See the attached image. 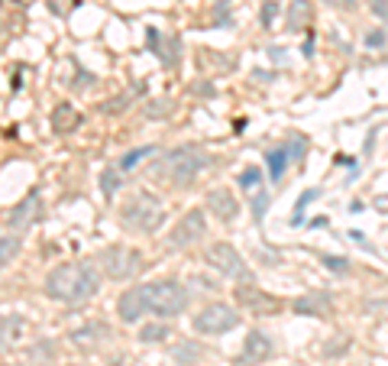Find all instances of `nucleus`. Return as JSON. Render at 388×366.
Listing matches in <instances>:
<instances>
[{
  "mask_svg": "<svg viewBox=\"0 0 388 366\" xmlns=\"http://www.w3.org/2000/svg\"><path fill=\"white\" fill-rule=\"evenodd\" d=\"M45 295L52 302H65V305H78L84 298L97 295L101 289V272H97L94 263H62L55 266L45 282H42Z\"/></svg>",
  "mask_w": 388,
  "mask_h": 366,
  "instance_id": "obj_1",
  "label": "nucleus"
},
{
  "mask_svg": "<svg viewBox=\"0 0 388 366\" xmlns=\"http://www.w3.org/2000/svg\"><path fill=\"white\" fill-rule=\"evenodd\" d=\"M210 165V152L204 146H194V143H185V146H175V150L162 156L156 165V175L165 185H175V188H188L194 179H198L204 169Z\"/></svg>",
  "mask_w": 388,
  "mask_h": 366,
  "instance_id": "obj_2",
  "label": "nucleus"
},
{
  "mask_svg": "<svg viewBox=\"0 0 388 366\" xmlns=\"http://www.w3.org/2000/svg\"><path fill=\"white\" fill-rule=\"evenodd\" d=\"M143 289V302H146L149 314H159V318H178L185 308H188V292L181 289L175 279H156L139 285Z\"/></svg>",
  "mask_w": 388,
  "mask_h": 366,
  "instance_id": "obj_3",
  "label": "nucleus"
},
{
  "mask_svg": "<svg viewBox=\"0 0 388 366\" xmlns=\"http://www.w3.org/2000/svg\"><path fill=\"white\" fill-rule=\"evenodd\" d=\"M120 217H123V224L130 230H139V234H152L159 224H162V201H159L156 194L149 192H136L123 207H120Z\"/></svg>",
  "mask_w": 388,
  "mask_h": 366,
  "instance_id": "obj_4",
  "label": "nucleus"
},
{
  "mask_svg": "<svg viewBox=\"0 0 388 366\" xmlns=\"http://www.w3.org/2000/svg\"><path fill=\"white\" fill-rule=\"evenodd\" d=\"M204 259H207L210 270H217L221 276H227V279L252 282V272H249V266H246V259H243L240 253H236V247H230V243H210Z\"/></svg>",
  "mask_w": 388,
  "mask_h": 366,
  "instance_id": "obj_5",
  "label": "nucleus"
},
{
  "mask_svg": "<svg viewBox=\"0 0 388 366\" xmlns=\"http://www.w3.org/2000/svg\"><path fill=\"white\" fill-rule=\"evenodd\" d=\"M240 324V312L230 305H207L204 312L194 314V331L198 334H227Z\"/></svg>",
  "mask_w": 388,
  "mask_h": 366,
  "instance_id": "obj_6",
  "label": "nucleus"
},
{
  "mask_svg": "<svg viewBox=\"0 0 388 366\" xmlns=\"http://www.w3.org/2000/svg\"><path fill=\"white\" fill-rule=\"evenodd\" d=\"M101 266H104V272L110 276V279L123 282L139 270V253L133 247L116 243V247H107L104 253H101Z\"/></svg>",
  "mask_w": 388,
  "mask_h": 366,
  "instance_id": "obj_7",
  "label": "nucleus"
},
{
  "mask_svg": "<svg viewBox=\"0 0 388 366\" xmlns=\"http://www.w3.org/2000/svg\"><path fill=\"white\" fill-rule=\"evenodd\" d=\"M207 234V221H204V211H188V214L181 217L178 224L172 227V234H168V247H175V250H181V247H191L194 240H201Z\"/></svg>",
  "mask_w": 388,
  "mask_h": 366,
  "instance_id": "obj_8",
  "label": "nucleus"
},
{
  "mask_svg": "<svg viewBox=\"0 0 388 366\" xmlns=\"http://www.w3.org/2000/svg\"><path fill=\"white\" fill-rule=\"evenodd\" d=\"M236 302H240L249 314H259V318H265V314H278V308H282V302H278L275 295L263 292L259 285H252V282L236 289Z\"/></svg>",
  "mask_w": 388,
  "mask_h": 366,
  "instance_id": "obj_9",
  "label": "nucleus"
},
{
  "mask_svg": "<svg viewBox=\"0 0 388 366\" xmlns=\"http://www.w3.org/2000/svg\"><path fill=\"white\" fill-rule=\"evenodd\" d=\"M272 354H275L272 337L265 334V331H249V334H246V344H243L240 363L243 366H259V363H265Z\"/></svg>",
  "mask_w": 388,
  "mask_h": 366,
  "instance_id": "obj_10",
  "label": "nucleus"
},
{
  "mask_svg": "<svg viewBox=\"0 0 388 366\" xmlns=\"http://www.w3.org/2000/svg\"><path fill=\"white\" fill-rule=\"evenodd\" d=\"M39 207H42V194L32 188V192L23 198L20 205L13 207V214H10V230H13V234H23V230H30L32 221L39 217Z\"/></svg>",
  "mask_w": 388,
  "mask_h": 366,
  "instance_id": "obj_11",
  "label": "nucleus"
},
{
  "mask_svg": "<svg viewBox=\"0 0 388 366\" xmlns=\"http://www.w3.org/2000/svg\"><path fill=\"white\" fill-rule=\"evenodd\" d=\"M146 39H149V49L162 59V65H178V36H162L156 26L146 30Z\"/></svg>",
  "mask_w": 388,
  "mask_h": 366,
  "instance_id": "obj_12",
  "label": "nucleus"
},
{
  "mask_svg": "<svg viewBox=\"0 0 388 366\" xmlns=\"http://www.w3.org/2000/svg\"><path fill=\"white\" fill-rule=\"evenodd\" d=\"M116 314H120V321L126 324H136L143 314H146V302H143V289H126L120 295V302H116Z\"/></svg>",
  "mask_w": 388,
  "mask_h": 366,
  "instance_id": "obj_13",
  "label": "nucleus"
},
{
  "mask_svg": "<svg viewBox=\"0 0 388 366\" xmlns=\"http://www.w3.org/2000/svg\"><path fill=\"white\" fill-rule=\"evenodd\" d=\"M207 207L221 217L223 224H227V221H236V214H240V205H236V198H233L227 188H210L207 192Z\"/></svg>",
  "mask_w": 388,
  "mask_h": 366,
  "instance_id": "obj_14",
  "label": "nucleus"
},
{
  "mask_svg": "<svg viewBox=\"0 0 388 366\" xmlns=\"http://www.w3.org/2000/svg\"><path fill=\"white\" fill-rule=\"evenodd\" d=\"M314 20V7H311V0H292V7L285 13V30L288 32H305Z\"/></svg>",
  "mask_w": 388,
  "mask_h": 366,
  "instance_id": "obj_15",
  "label": "nucleus"
},
{
  "mask_svg": "<svg viewBox=\"0 0 388 366\" xmlns=\"http://www.w3.org/2000/svg\"><path fill=\"white\" fill-rule=\"evenodd\" d=\"M330 312H334V302H330V295H324V292H311V295H305V298H298V302H294V314L327 318Z\"/></svg>",
  "mask_w": 388,
  "mask_h": 366,
  "instance_id": "obj_16",
  "label": "nucleus"
},
{
  "mask_svg": "<svg viewBox=\"0 0 388 366\" xmlns=\"http://www.w3.org/2000/svg\"><path fill=\"white\" fill-rule=\"evenodd\" d=\"M265 165H269V179L272 182H282L288 165H292V156H288V146H275V150L265 152Z\"/></svg>",
  "mask_w": 388,
  "mask_h": 366,
  "instance_id": "obj_17",
  "label": "nucleus"
},
{
  "mask_svg": "<svg viewBox=\"0 0 388 366\" xmlns=\"http://www.w3.org/2000/svg\"><path fill=\"white\" fill-rule=\"evenodd\" d=\"M81 127V114L72 108V104H59L52 110V130L55 133H72V130Z\"/></svg>",
  "mask_w": 388,
  "mask_h": 366,
  "instance_id": "obj_18",
  "label": "nucleus"
},
{
  "mask_svg": "<svg viewBox=\"0 0 388 366\" xmlns=\"http://www.w3.org/2000/svg\"><path fill=\"white\" fill-rule=\"evenodd\" d=\"M20 334H23V318L20 314H7V318H0V347L17 344Z\"/></svg>",
  "mask_w": 388,
  "mask_h": 366,
  "instance_id": "obj_19",
  "label": "nucleus"
},
{
  "mask_svg": "<svg viewBox=\"0 0 388 366\" xmlns=\"http://www.w3.org/2000/svg\"><path fill=\"white\" fill-rule=\"evenodd\" d=\"M139 94H146V85H133L123 97H114V101H107V104H104V114H123V110L130 108V101H133V97H139Z\"/></svg>",
  "mask_w": 388,
  "mask_h": 366,
  "instance_id": "obj_20",
  "label": "nucleus"
},
{
  "mask_svg": "<svg viewBox=\"0 0 388 366\" xmlns=\"http://www.w3.org/2000/svg\"><path fill=\"white\" fill-rule=\"evenodd\" d=\"M20 250H23L20 237H0V270H7L13 259L20 256Z\"/></svg>",
  "mask_w": 388,
  "mask_h": 366,
  "instance_id": "obj_21",
  "label": "nucleus"
},
{
  "mask_svg": "<svg viewBox=\"0 0 388 366\" xmlns=\"http://www.w3.org/2000/svg\"><path fill=\"white\" fill-rule=\"evenodd\" d=\"M317 198H320V192H317V188H307V192L301 194V198H298V201H294V214L288 217V224H292V227L305 224V207L311 205V201H317Z\"/></svg>",
  "mask_w": 388,
  "mask_h": 366,
  "instance_id": "obj_22",
  "label": "nucleus"
},
{
  "mask_svg": "<svg viewBox=\"0 0 388 366\" xmlns=\"http://www.w3.org/2000/svg\"><path fill=\"white\" fill-rule=\"evenodd\" d=\"M236 185H240L243 192H256V188L263 185V169H256V165H246V169L236 175Z\"/></svg>",
  "mask_w": 388,
  "mask_h": 366,
  "instance_id": "obj_23",
  "label": "nucleus"
},
{
  "mask_svg": "<svg viewBox=\"0 0 388 366\" xmlns=\"http://www.w3.org/2000/svg\"><path fill=\"white\" fill-rule=\"evenodd\" d=\"M165 337H172L168 324H146V327L139 331V340H143V344H159V340H165Z\"/></svg>",
  "mask_w": 388,
  "mask_h": 366,
  "instance_id": "obj_24",
  "label": "nucleus"
},
{
  "mask_svg": "<svg viewBox=\"0 0 388 366\" xmlns=\"http://www.w3.org/2000/svg\"><path fill=\"white\" fill-rule=\"evenodd\" d=\"M116 188H120V169H116V165H107L104 172H101V192H104L107 198H114Z\"/></svg>",
  "mask_w": 388,
  "mask_h": 366,
  "instance_id": "obj_25",
  "label": "nucleus"
},
{
  "mask_svg": "<svg viewBox=\"0 0 388 366\" xmlns=\"http://www.w3.org/2000/svg\"><path fill=\"white\" fill-rule=\"evenodd\" d=\"M152 152H156V146H139V150H130L123 159H120V165H116V169H120V172H123V169H133L139 159H146V156H152Z\"/></svg>",
  "mask_w": 388,
  "mask_h": 366,
  "instance_id": "obj_26",
  "label": "nucleus"
},
{
  "mask_svg": "<svg viewBox=\"0 0 388 366\" xmlns=\"http://www.w3.org/2000/svg\"><path fill=\"white\" fill-rule=\"evenodd\" d=\"M201 356V347L194 344V340H185V344H178L175 347V360H178V363H194V360H198Z\"/></svg>",
  "mask_w": 388,
  "mask_h": 366,
  "instance_id": "obj_27",
  "label": "nucleus"
},
{
  "mask_svg": "<svg viewBox=\"0 0 388 366\" xmlns=\"http://www.w3.org/2000/svg\"><path fill=\"white\" fill-rule=\"evenodd\" d=\"M278 0H263V10H259V26L263 30H272V23H275V17H278Z\"/></svg>",
  "mask_w": 388,
  "mask_h": 366,
  "instance_id": "obj_28",
  "label": "nucleus"
},
{
  "mask_svg": "<svg viewBox=\"0 0 388 366\" xmlns=\"http://www.w3.org/2000/svg\"><path fill=\"white\" fill-rule=\"evenodd\" d=\"M285 146H288V156H292V165H294V162H298V165L305 162V152H307V140H305V136H292Z\"/></svg>",
  "mask_w": 388,
  "mask_h": 366,
  "instance_id": "obj_29",
  "label": "nucleus"
},
{
  "mask_svg": "<svg viewBox=\"0 0 388 366\" xmlns=\"http://www.w3.org/2000/svg\"><path fill=\"white\" fill-rule=\"evenodd\" d=\"M269 201H272V198H269V192H259L256 194V198H252V221H256V224H259V221H263L265 217V211H269Z\"/></svg>",
  "mask_w": 388,
  "mask_h": 366,
  "instance_id": "obj_30",
  "label": "nucleus"
},
{
  "mask_svg": "<svg viewBox=\"0 0 388 366\" xmlns=\"http://www.w3.org/2000/svg\"><path fill=\"white\" fill-rule=\"evenodd\" d=\"M320 263H324V270L336 272V276L349 272V259H343V256H320Z\"/></svg>",
  "mask_w": 388,
  "mask_h": 366,
  "instance_id": "obj_31",
  "label": "nucleus"
},
{
  "mask_svg": "<svg viewBox=\"0 0 388 366\" xmlns=\"http://www.w3.org/2000/svg\"><path fill=\"white\" fill-rule=\"evenodd\" d=\"M385 43H388L385 30H372V32H366V45H369V49H382Z\"/></svg>",
  "mask_w": 388,
  "mask_h": 366,
  "instance_id": "obj_32",
  "label": "nucleus"
},
{
  "mask_svg": "<svg viewBox=\"0 0 388 366\" xmlns=\"http://www.w3.org/2000/svg\"><path fill=\"white\" fill-rule=\"evenodd\" d=\"M369 10L376 20H388V0H369Z\"/></svg>",
  "mask_w": 388,
  "mask_h": 366,
  "instance_id": "obj_33",
  "label": "nucleus"
},
{
  "mask_svg": "<svg viewBox=\"0 0 388 366\" xmlns=\"http://www.w3.org/2000/svg\"><path fill=\"white\" fill-rule=\"evenodd\" d=\"M347 347H349V337H343V334H340V340H334V344L327 347L324 354H327V356H336V354H343Z\"/></svg>",
  "mask_w": 388,
  "mask_h": 366,
  "instance_id": "obj_34",
  "label": "nucleus"
},
{
  "mask_svg": "<svg viewBox=\"0 0 388 366\" xmlns=\"http://www.w3.org/2000/svg\"><path fill=\"white\" fill-rule=\"evenodd\" d=\"M349 237L356 240V243H366V237H363V230H349Z\"/></svg>",
  "mask_w": 388,
  "mask_h": 366,
  "instance_id": "obj_35",
  "label": "nucleus"
},
{
  "mask_svg": "<svg viewBox=\"0 0 388 366\" xmlns=\"http://www.w3.org/2000/svg\"><path fill=\"white\" fill-rule=\"evenodd\" d=\"M349 211H353V214H359V211H366V205H363V201H353V205H349Z\"/></svg>",
  "mask_w": 388,
  "mask_h": 366,
  "instance_id": "obj_36",
  "label": "nucleus"
},
{
  "mask_svg": "<svg viewBox=\"0 0 388 366\" xmlns=\"http://www.w3.org/2000/svg\"><path fill=\"white\" fill-rule=\"evenodd\" d=\"M356 3H359V0H340V7H349V10H353Z\"/></svg>",
  "mask_w": 388,
  "mask_h": 366,
  "instance_id": "obj_37",
  "label": "nucleus"
},
{
  "mask_svg": "<svg viewBox=\"0 0 388 366\" xmlns=\"http://www.w3.org/2000/svg\"><path fill=\"white\" fill-rule=\"evenodd\" d=\"M327 3H340V0H327Z\"/></svg>",
  "mask_w": 388,
  "mask_h": 366,
  "instance_id": "obj_38",
  "label": "nucleus"
}]
</instances>
